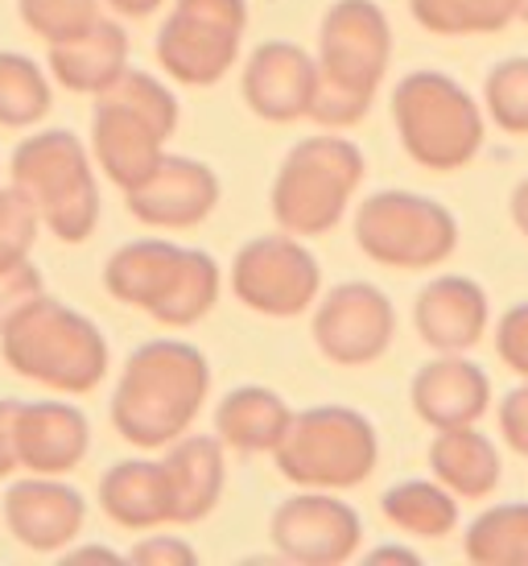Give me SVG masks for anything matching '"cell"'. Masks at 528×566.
I'll list each match as a JSON object with an SVG mask.
<instances>
[{
    "instance_id": "1",
    "label": "cell",
    "mask_w": 528,
    "mask_h": 566,
    "mask_svg": "<svg viewBox=\"0 0 528 566\" xmlns=\"http://www.w3.org/2000/svg\"><path fill=\"white\" fill-rule=\"evenodd\" d=\"M211 394V364L187 339H149L128 356L112 394L116 434L140 451L170 447L187 434Z\"/></svg>"
},
{
    "instance_id": "2",
    "label": "cell",
    "mask_w": 528,
    "mask_h": 566,
    "mask_svg": "<svg viewBox=\"0 0 528 566\" xmlns=\"http://www.w3.org/2000/svg\"><path fill=\"white\" fill-rule=\"evenodd\" d=\"M392 63L389 17L376 0H335L318 25V87L310 120L323 128L359 125Z\"/></svg>"
},
{
    "instance_id": "3",
    "label": "cell",
    "mask_w": 528,
    "mask_h": 566,
    "mask_svg": "<svg viewBox=\"0 0 528 566\" xmlns=\"http://www.w3.org/2000/svg\"><path fill=\"white\" fill-rule=\"evenodd\" d=\"M0 356L17 377L54 394H92L108 377V339L87 315L38 294L0 327Z\"/></svg>"
},
{
    "instance_id": "4",
    "label": "cell",
    "mask_w": 528,
    "mask_h": 566,
    "mask_svg": "<svg viewBox=\"0 0 528 566\" xmlns=\"http://www.w3.org/2000/svg\"><path fill=\"white\" fill-rule=\"evenodd\" d=\"M104 290L161 327H194L219 302V265L211 252L173 240H133L108 256Z\"/></svg>"
},
{
    "instance_id": "5",
    "label": "cell",
    "mask_w": 528,
    "mask_h": 566,
    "mask_svg": "<svg viewBox=\"0 0 528 566\" xmlns=\"http://www.w3.org/2000/svg\"><path fill=\"white\" fill-rule=\"evenodd\" d=\"M178 128V99L149 71L128 66L120 80L95 95L92 154L95 166L120 190H133L166 158V142Z\"/></svg>"
},
{
    "instance_id": "6",
    "label": "cell",
    "mask_w": 528,
    "mask_h": 566,
    "mask_svg": "<svg viewBox=\"0 0 528 566\" xmlns=\"http://www.w3.org/2000/svg\"><path fill=\"white\" fill-rule=\"evenodd\" d=\"M363 174H368L363 149L347 137H335V128L323 137L297 142L273 178L268 195L273 220L289 237H327L347 216V203L356 199Z\"/></svg>"
},
{
    "instance_id": "7",
    "label": "cell",
    "mask_w": 528,
    "mask_h": 566,
    "mask_svg": "<svg viewBox=\"0 0 528 566\" xmlns=\"http://www.w3.org/2000/svg\"><path fill=\"white\" fill-rule=\"evenodd\" d=\"M392 125L421 170L454 174L483 149V108L463 83L442 71H409L392 87Z\"/></svg>"
},
{
    "instance_id": "8",
    "label": "cell",
    "mask_w": 528,
    "mask_h": 566,
    "mask_svg": "<svg viewBox=\"0 0 528 566\" xmlns=\"http://www.w3.org/2000/svg\"><path fill=\"white\" fill-rule=\"evenodd\" d=\"M13 187L38 207V216L63 244H83L99 223V187L87 145L71 128L33 133L13 149Z\"/></svg>"
},
{
    "instance_id": "9",
    "label": "cell",
    "mask_w": 528,
    "mask_h": 566,
    "mask_svg": "<svg viewBox=\"0 0 528 566\" xmlns=\"http://www.w3.org/2000/svg\"><path fill=\"white\" fill-rule=\"evenodd\" d=\"M273 459L289 484L342 492V488H359L376 472L380 439H376V426L359 409L314 406L294 413Z\"/></svg>"
},
{
    "instance_id": "10",
    "label": "cell",
    "mask_w": 528,
    "mask_h": 566,
    "mask_svg": "<svg viewBox=\"0 0 528 566\" xmlns=\"http://www.w3.org/2000/svg\"><path fill=\"white\" fill-rule=\"evenodd\" d=\"M359 252L384 269L421 273L446 265L458 249V220L413 190H376L356 211Z\"/></svg>"
},
{
    "instance_id": "11",
    "label": "cell",
    "mask_w": 528,
    "mask_h": 566,
    "mask_svg": "<svg viewBox=\"0 0 528 566\" xmlns=\"http://www.w3.org/2000/svg\"><path fill=\"white\" fill-rule=\"evenodd\" d=\"M249 30V0H173L157 30V63L187 87H211L240 59Z\"/></svg>"
},
{
    "instance_id": "12",
    "label": "cell",
    "mask_w": 528,
    "mask_h": 566,
    "mask_svg": "<svg viewBox=\"0 0 528 566\" xmlns=\"http://www.w3.org/2000/svg\"><path fill=\"white\" fill-rule=\"evenodd\" d=\"M323 290V265L302 237H256L235 252L232 294L249 311L268 318L306 315Z\"/></svg>"
},
{
    "instance_id": "13",
    "label": "cell",
    "mask_w": 528,
    "mask_h": 566,
    "mask_svg": "<svg viewBox=\"0 0 528 566\" xmlns=\"http://www.w3.org/2000/svg\"><path fill=\"white\" fill-rule=\"evenodd\" d=\"M314 344L339 368L376 364L392 347L397 311L389 294L372 282H342L314 311Z\"/></svg>"
},
{
    "instance_id": "14",
    "label": "cell",
    "mask_w": 528,
    "mask_h": 566,
    "mask_svg": "<svg viewBox=\"0 0 528 566\" xmlns=\"http://www.w3.org/2000/svg\"><path fill=\"white\" fill-rule=\"evenodd\" d=\"M268 534L289 563L306 566H339L356 558L363 542V521L347 501L323 488H306L273 509Z\"/></svg>"
},
{
    "instance_id": "15",
    "label": "cell",
    "mask_w": 528,
    "mask_h": 566,
    "mask_svg": "<svg viewBox=\"0 0 528 566\" xmlns=\"http://www.w3.org/2000/svg\"><path fill=\"white\" fill-rule=\"evenodd\" d=\"M128 211L149 228H166V232H182V228H199L219 203V178L207 161L178 158L166 154L157 161L149 178H140L137 187L125 190Z\"/></svg>"
},
{
    "instance_id": "16",
    "label": "cell",
    "mask_w": 528,
    "mask_h": 566,
    "mask_svg": "<svg viewBox=\"0 0 528 566\" xmlns=\"http://www.w3.org/2000/svg\"><path fill=\"white\" fill-rule=\"evenodd\" d=\"M87 521L83 492L63 484L59 475H30L4 492V525L33 554L66 551Z\"/></svg>"
},
{
    "instance_id": "17",
    "label": "cell",
    "mask_w": 528,
    "mask_h": 566,
    "mask_svg": "<svg viewBox=\"0 0 528 566\" xmlns=\"http://www.w3.org/2000/svg\"><path fill=\"white\" fill-rule=\"evenodd\" d=\"M314 87H318V59H310L294 42H261L240 80L244 104L273 125H294L310 116Z\"/></svg>"
},
{
    "instance_id": "18",
    "label": "cell",
    "mask_w": 528,
    "mask_h": 566,
    "mask_svg": "<svg viewBox=\"0 0 528 566\" xmlns=\"http://www.w3.org/2000/svg\"><path fill=\"white\" fill-rule=\"evenodd\" d=\"M487 290L463 273H437L413 302V327L434 352H471L487 335Z\"/></svg>"
},
{
    "instance_id": "19",
    "label": "cell",
    "mask_w": 528,
    "mask_h": 566,
    "mask_svg": "<svg viewBox=\"0 0 528 566\" xmlns=\"http://www.w3.org/2000/svg\"><path fill=\"white\" fill-rule=\"evenodd\" d=\"M409 397L413 413L434 430L475 426L492 406V377L463 352H437V360L418 368Z\"/></svg>"
},
{
    "instance_id": "20",
    "label": "cell",
    "mask_w": 528,
    "mask_h": 566,
    "mask_svg": "<svg viewBox=\"0 0 528 566\" xmlns=\"http://www.w3.org/2000/svg\"><path fill=\"white\" fill-rule=\"evenodd\" d=\"M92 451V422L71 401H21L17 455L30 475H66Z\"/></svg>"
},
{
    "instance_id": "21",
    "label": "cell",
    "mask_w": 528,
    "mask_h": 566,
    "mask_svg": "<svg viewBox=\"0 0 528 566\" xmlns=\"http://www.w3.org/2000/svg\"><path fill=\"white\" fill-rule=\"evenodd\" d=\"M99 509L108 513L120 530L145 534L173 525V480L166 459H125L112 463L99 480Z\"/></svg>"
},
{
    "instance_id": "22",
    "label": "cell",
    "mask_w": 528,
    "mask_h": 566,
    "mask_svg": "<svg viewBox=\"0 0 528 566\" xmlns=\"http://www.w3.org/2000/svg\"><path fill=\"white\" fill-rule=\"evenodd\" d=\"M50 71L75 95H99L128 71V33L99 17L83 33L50 46Z\"/></svg>"
},
{
    "instance_id": "23",
    "label": "cell",
    "mask_w": 528,
    "mask_h": 566,
    "mask_svg": "<svg viewBox=\"0 0 528 566\" xmlns=\"http://www.w3.org/2000/svg\"><path fill=\"white\" fill-rule=\"evenodd\" d=\"M173 480V525H199L215 513L223 484H228V463H223V439L211 434H182L170 442L166 455Z\"/></svg>"
},
{
    "instance_id": "24",
    "label": "cell",
    "mask_w": 528,
    "mask_h": 566,
    "mask_svg": "<svg viewBox=\"0 0 528 566\" xmlns=\"http://www.w3.org/2000/svg\"><path fill=\"white\" fill-rule=\"evenodd\" d=\"M430 472L446 484L458 501H483L499 488V451L479 426H451L437 430L430 442Z\"/></svg>"
},
{
    "instance_id": "25",
    "label": "cell",
    "mask_w": 528,
    "mask_h": 566,
    "mask_svg": "<svg viewBox=\"0 0 528 566\" xmlns=\"http://www.w3.org/2000/svg\"><path fill=\"white\" fill-rule=\"evenodd\" d=\"M289 422H294V409L264 385H240L215 409V434L223 439V447H232L240 455L277 451Z\"/></svg>"
},
{
    "instance_id": "26",
    "label": "cell",
    "mask_w": 528,
    "mask_h": 566,
    "mask_svg": "<svg viewBox=\"0 0 528 566\" xmlns=\"http://www.w3.org/2000/svg\"><path fill=\"white\" fill-rule=\"evenodd\" d=\"M380 513L409 537H446L458 530V496L437 480H401L380 496Z\"/></svg>"
},
{
    "instance_id": "27",
    "label": "cell",
    "mask_w": 528,
    "mask_h": 566,
    "mask_svg": "<svg viewBox=\"0 0 528 566\" xmlns=\"http://www.w3.org/2000/svg\"><path fill=\"white\" fill-rule=\"evenodd\" d=\"M463 554L479 566H528V501L483 509L466 525Z\"/></svg>"
},
{
    "instance_id": "28",
    "label": "cell",
    "mask_w": 528,
    "mask_h": 566,
    "mask_svg": "<svg viewBox=\"0 0 528 566\" xmlns=\"http://www.w3.org/2000/svg\"><path fill=\"white\" fill-rule=\"evenodd\" d=\"M525 0H409V13L425 33L437 38H475L508 30Z\"/></svg>"
},
{
    "instance_id": "29",
    "label": "cell",
    "mask_w": 528,
    "mask_h": 566,
    "mask_svg": "<svg viewBox=\"0 0 528 566\" xmlns=\"http://www.w3.org/2000/svg\"><path fill=\"white\" fill-rule=\"evenodd\" d=\"M50 112V83L42 66L0 50V128H33Z\"/></svg>"
},
{
    "instance_id": "30",
    "label": "cell",
    "mask_w": 528,
    "mask_h": 566,
    "mask_svg": "<svg viewBox=\"0 0 528 566\" xmlns=\"http://www.w3.org/2000/svg\"><path fill=\"white\" fill-rule=\"evenodd\" d=\"M483 108L508 137H528V54H513L487 71Z\"/></svg>"
},
{
    "instance_id": "31",
    "label": "cell",
    "mask_w": 528,
    "mask_h": 566,
    "mask_svg": "<svg viewBox=\"0 0 528 566\" xmlns=\"http://www.w3.org/2000/svg\"><path fill=\"white\" fill-rule=\"evenodd\" d=\"M17 13L25 21V30L54 46L99 21V0H17Z\"/></svg>"
},
{
    "instance_id": "32",
    "label": "cell",
    "mask_w": 528,
    "mask_h": 566,
    "mask_svg": "<svg viewBox=\"0 0 528 566\" xmlns=\"http://www.w3.org/2000/svg\"><path fill=\"white\" fill-rule=\"evenodd\" d=\"M42 216L17 187H0V269L30 261Z\"/></svg>"
},
{
    "instance_id": "33",
    "label": "cell",
    "mask_w": 528,
    "mask_h": 566,
    "mask_svg": "<svg viewBox=\"0 0 528 566\" xmlns=\"http://www.w3.org/2000/svg\"><path fill=\"white\" fill-rule=\"evenodd\" d=\"M496 356L516 377L528 380V302H516L496 323Z\"/></svg>"
},
{
    "instance_id": "34",
    "label": "cell",
    "mask_w": 528,
    "mask_h": 566,
    "mask_svg": "<svg viewBox=\"0 0 528 566\" xmlns=\"http://www.w3.org/2000/svg\"><path fill=\"white\" fill-rule=\"evenodd\" d=\"M38 294H42V273L33 261H17V265L0 269V327Z\"/></svg>"
},
{
    "instance_id": "35",
    "label": "cell",
    "mask_w": 528,
    "mask_h": 566,
    "mask_svg": "<svg viewBox=\"0 0 528 566\" xmlns=\"http://www.w3.org/2000/svg\"><path fill=\"white\" fill-rule=\"evenodd\" d=\"M128 563H140V566H190L199 563V551L182 542V537L173 534H154L137 542L133 551H128Z\"/></svg>"
},
{
    "instance_id": "36",
    "label": "cell",
    "mask_w": 528,
    "mask_h": 566,
    "mask_svg": "<svg viewBox=\"0 0 528 566\" xmlns=\"http://www.w3.org/2000/svg\"><path fill=\"white\" fill-rule=\"evenodd\" d=\"M499 434L516 455L528 459V380L499 401Z\"/></svg>"
},
{
    "instance_id": "37",
    "label": "cell",
    "mask_w": 528,
    "mask_h": 566,
    "mask_svg": "<svg viewBox=\"0 0 528 566\" xmlns=\"http://www.w3.org/2000/svg\"><path fill=\"white\" fill-rule=\"evenodd\" d=\"M17 418H21V401L17 397H0V480L21 468V455H17Z\"/></svg>"
},
{
    "instance_id": "38",
    "label": "cell",
    "mask_w": 528,
    "mask_h": 566,
    "mask_svg": "<svg viewBox=\"0 0 528 566\" xmlns=\"http://www.w3.org/2000/svg\"><path fill=\"white\" fill-rule=\"evenodd\" d=\"M368 563H409V566H418L421 554L418 551H404V546H380V551L368 554Z\"/></svg>"
},
{
    "instance_id": "39",
    "label": "cell",
    "mask_w": 528,
    "mask_h": 566,
    "mask_svg": "<svg viewBox=\"0 0 528 566\" xmlns=\"http://www.w3.org/2000/svg\"><path fill=\"white\" fill-rule=\"evenodd\" d=\"M108 4H112V9H116L120 17H149L154 9H161L166 0H108Z\"/></svg>"
},
{
    "instance_id": "40",
    "label": "cell",
    "mask_w": 528,
    "mask_h": 566,
    "mask_svg": "<svg viewBox=\"0 0 528 566\" xmlns=\"http://www.w3.org/2000/svg\"><path fill=\"white\" fill-rule=\"evenodd\" d=\"M513 223L520 228V237L528 240V178L513 190Z\"/></svg>"
},
{
    "instance_id": "41",
    "label": "cell",
    "mask_w": 528,
    "mask_h": 566,
    "mask_svg": "<svg viewBox=\"0 0 528 566\" xmlns=\"http://www.w3.org/2000/svg\"><path fill=\"white\" fill-rule=\"evenodd\" d=\"M71 558H112V563H116L120 554H116V551H104V546H87V551H75Z\"/></svg>"
},
{
    "instance_id": "42",
    "label": "cell",
    "mask_w": 528,
    "mask_h": 566,
    "mask_svg": "<svg viewBox=\"0 0 528 566\" xmlns=\"http://www.w3.org/2000/svg\"><path fill=\"white\" fill-rule=\"evenodd\" d=\"M520 21H525V25H528V0H525V9H520Z\"/></svg>"
}]
</instances>
